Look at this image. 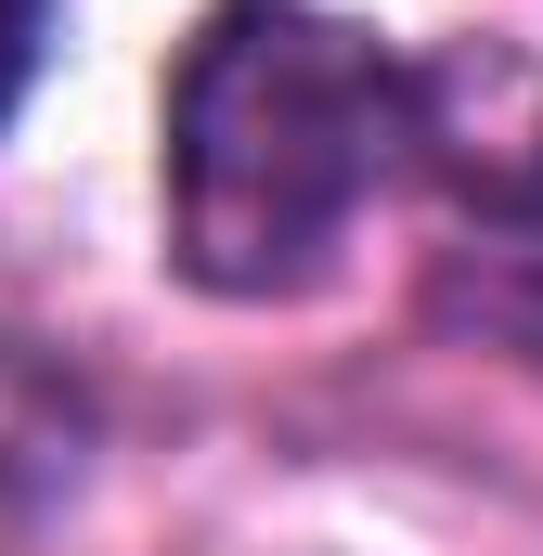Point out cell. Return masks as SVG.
Returning <instances> with one entry per match:
<instances>
[{
	"label": "cell",
	"mask_w": 543,
	"mask_h": 556,
	"mask_svg": "<svg viewBox=\"0 0 543 556\" xmlns=\"http://www.w3.org/2000/svg\"><path fill=\"white\" fill-rule=\"evenodd\" d=\"M78 453H91V415H78V389H65L39 350H13V337H0V544H26V531L65 505Z\"/></svg>",
	"instance_id": "2"
},
{
	"label": "cell",
	"mask_w": 543,
	"mask_h": 556,
	"mask_svg": "<svg viewBox=\"0 0 543 556\" xmlns=\"http://www.w3.org/2000/svg\"><path fill=\"white\" fill-rule=\"evenodd\" d=\"M39 26H52V0H0V117H13L26 78H39Z\"/></svg>",
	"instance_id": "3"
},
{
	"label": "cell",
	"mask_w": 543,
	"mask_h": 556,
	"mask_svg": "<svg viewBox=\"0 0 543 556\" xmlns=\"http://www.w3.org/2000/svg\"><path fill=\"white\" fill-rule=\"evenodd\" d=\"M414 142V65L311 0H220L168 78V247L220 298H285Z\"/></svg>",
	"instance_id": "1"
}]
</instances>
